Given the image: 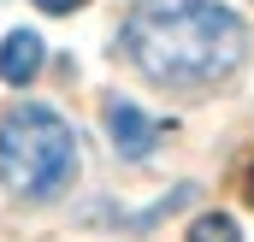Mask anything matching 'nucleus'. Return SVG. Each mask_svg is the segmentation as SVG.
Here are the masks:
<instances>
[{"label": "nucleus", "mask_w": 254, "mask_h": 242, "mask_svg": "<svg viewBox=\"0 0 254 242\" xmlns=\"http://www.w3.org/2000/svg\"><path fill=\"white\" fill-rule=\"evenodd\" d=\"M130 65L160 89H213L249 54V30L219 0H136L125 18Z\"/></svg>", "instance_id": "obj_1"}, {"label": "nucleus", "mask_w": 254, "mask_h": 242, "mask_svg": "<svg viewBox=\"0 0 254 242\" xmlns=\"http://www.w3.org/2000/svg\"><path fill=\"white\" fill-rule=\"evenodd\" d=\"M77 178V136L54 107H12L0 124V183L24 201H54Z\"/></svg>", "instance_id": "obj_2"}, {"label": "nucleus", "mask_w": 254, "mask_h": 242, "mask_svg": "<svg viewBox=\"0 0 254 242\" xmlns=\"http://www.w3.org/2000/svg\"><path fill=\"white\" fill-rule=\"evenodd\" d=\"M107 130H113V148L125 160H148L154 142H160V124L148 119L142 107H130V101H107Z\"/></svg>", "instance_id": "obj_3"}, {"label": "nucleus", "mask_w": 254, "mask_h": 242, "mask_svg": "<svg viewBox=\"0 0 254 242\" xmlns=\"http://www.w3.org/2000/svg\"><path fill=\"white\" fill-rule=\"evenodd\" d=\"M42 36L36 30H12L6 36V48H0V77L12 83V89H24V83H36V71H42Z\"/></svg>", "instance_id": "obj_4"}, {"label": "nucleus", "mask_w": 254, "mask_h": 242, "mask_svg": "<svg viewBox=\"0 0 254 242\" xmlns=\"http://www.w3.org/2000/svg\"><path fill=\"white\" fill-rule=\"evenodd\" d=\"M190 242H243V231H237L231 213H201L190 225Z\"/></svg>", "instance_id": "obj_5"}, {"label": "nucleus", "mask_w": 254, "mask_h": 242, "mask_svg": "<svg viewBox=\"0 0 254 242\" xmlns=\"http://www.w3.org/2000/svg\"><path fill=\"white\" fill-rule=\"evenodd\" d=\"M42 12H71V6H83V0H36Z\"/></svg>", "instance_id": "obj_6"}, {"label": "nucleus", "mask_w": 254, "mask_h": 242, "mask_svg": "<svg viewBox=\"0 0 254 242\" xmlns=\"http://www.w3.org/2000/svg\"><path fill=\"white\" fill-rule=\"evenodd\" d=\"M243 201H249V207H254V166H249V172H243Z\"/></svg>", "instance_id": "obj_7"}]
</instances>
